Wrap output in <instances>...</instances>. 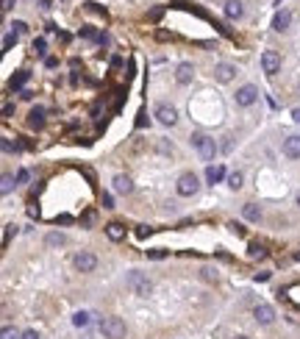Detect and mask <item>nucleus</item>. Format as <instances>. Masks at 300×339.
<instances>
[{"label": "nucleus", "mask_w": 300, "mask_h": 339, "mask_svg": "<svg viewBox=\"0 0 300 339\" xmlns=\"http://www.w3.org/2000/svg\"><path fill=\"white\" fill-rule=\"evenodd\" d=\"M125 286L133 292V295H142V298H147L150 289H153V284H150V278L144 273H139V270H131V273L125 275Z\"/></svg>", "instance_id": "nucleus-1"}, {"label": "nucleus", "mask_w": 300, "mask_h": 339, "mask_svg": "<svg viewBox=\"0 0 300 339\" xmlns=\"http://www.w3.org/2000/svg\"><path fill=\"white\" fill-rule=\"evenodd\" d=\"M192 148L200 153V159L203 161H214V156H217V142L211 137H206V134H192Z\"/></svg>", "instance_id": "nucleus-2"}, {"label": "nucleus", "mask_w": 300, "mask_h": 339, "mask_svg": "<svg viewBox=\"0 0 300 339\" xmlns=\"http://www.w3.org/2000/svg\"><path fill=\"white\" fill-rule=\"evenodd\" d=\"M100 331H103L106 339H125V322H122L120 317H106Z\"/></svg>", "instance_id": "nucleus-3"}, {"label": "nucleus", "mask_w": 300, "mask_h": 339, "mask_svg": "<svg viewBox=\"0 0 300 339\" xmlns=\"http://www.w3.org/2000/svg\"><path fill=\"white\" fill-rule=\"evenodd\" d=\"M175 189H178V195H181V197H192L195 192L200 189L198 175H195V173H184V175L178 178V186H175Z\"/></svg>", "instance_id": "nucleus-4"}, {"label": "nucleus", "mask_w": 300, "mask_h": 339, "mask_svg": "<svg viewBox=\"0 0 300 339\" xmlns=\"http://www.w3.org/2000/svg\"><path fill=\"white\" fill-rule=\"evenodd\" d=\"M261 70H264L267 75H275V72L281 70V56H278L275 50H264V53H261Z\"/></svg>", "instance_id": "nucleus-5"}, {"label": "nucleus", "mask_w": 300, "mask_h": 339, "mask_svg": "<svg viewBox=\"0 0 300 339\" xmlns=\"http://www.w3.org/2000/svg\"><path fill=\"white\" fill-rule=\"evenodd\" d=\"M156 117H159V123H164V125H175L178 111H175V106H170V103H159V106H156Z\"/></svg>", "instance_id": "nucleus-6"}, {"label": "nucleus", "mask_w": 300, "mask_h": 339, "mask_svg": "<svg viewBox=\"0 0 300 339\" xmlns=\"http://www.w3.org/2000/svg\"><path fill=\"white\" fill-rule=\"evenodd\" d=\"M256 97H258V89L253 86V83H245V86L236 92V103H239V106H253Z\"/></svg>", "instance_id": "nucleus-7"}, {"label": "nucleus", "mask_w": 300, "mask_h": 339, "mask_svg": "<svg viewBox=\"0 0 300 339\" xmlns=\"http://www.w3.org/2000/svg\"><path fill=\"white\" fill-rule=\"evenodd\" d=\"M75 267H78L81 273H92V270L97 267V259H95V253H86V250H81L78 256H75Z\"/></svg>", "instance_id": "nucleus-8"}, {"label": "nucleus", "mask_w": 300, "mask_h": 339, "mask_svg": "<svg viewBox=\"0 0 300 339\" xmlns=\"http://www.w3.org/2000/svg\"><path fill=\"white\" fill-rule=\"evenodd\" d=\"M253 314H256V320L261 322V325H270V322L275 320V309H272L270 303H256Z\"/></svg>", "instance_id": "nucleus-9"}, {"label": "nucleus", "mask_w": 300, "mask_h": 339, "mask_svg": "<svg viewBox=\"0 0 300 339\" xmlns=\"http://www.w3.org/2000/svg\"><path fill=\"white\" fill-rule=\"evenodd\" d=\"M283 156H286V159H300V137L297 134L283 139Z\"/></svg>", "instance_id": "nucleus-10"}, {"label": "nucleus", "mask_w": 300, "mask_h": 339, "mask_svg": "<svg viewBox=\"0 0 300 339\" xmlns=\"http://www.w3.org/2000/svg\"><path fill=\"white\" fill-rule=\"evenodd\" d=\"M45 120H48V108H45V106H34V108H31V114H28V125H31V128H42Z\"/></svg>", "instance_id": "nucleus-11"}, {"label": "nucleus", "mask_w": 300, "mask_h": 339, "mask_svg": "<svg viewBox=\"0 0 300 339\" xmlns=\"http://www.w3.org/2000/svg\"><path fill=\"white\" fill-rule=\"evenodd\" d=\"M234 72H236V67H234V64H225V61L214 67V78H217L220 83H228L231 78H234Z\"/></svg>", "instance_id": "nucleus-12"}, {"label": "nucleus", "mask_w": 300, "mask_h": 339, "mask_svg": "<svg viewBox=\"0 0 300 339\" xmlns=\"http://www.w3.org/2000/svg\"><path fill=\"white\" fill-rule=\"evenodd\" d=\"M106 234H108L111 242H122V239H125V225H122V222H108Z\"/></svg>", "instance_id": "nucleus-13"}, {"label": "nucleus", "mask_w": 300, "mask_h": 339, "mask_svg": "<svg viewBox=\"0 0 300 339\" xmlns=\"http://www.w3.org/2000/svg\"><path fill=\"white\" fill-rule=\"evenodd\" d=\"M192 75H195V70H192L189 61L178 64V70H175V81H178V83H189V81H192Z\"/></svg>", "instance_id": "nucleus-14"}, {"label": "nucleus", "mask_w": 300, "mask_h": 339, "mask_svg": "<svg viewBox=\"0 0 300 339\" xmlns=\"http://www.w3.org/2000/svg\"><path fill=\"white\" fill-rule=\"evenodd\" d=\"M28 78H31V72L28 70H17V72H14V75H12V81H9V89H23V86H25V83H28Z\"/></svg>", "instance_id": "nucleus-15"}, {"label": "nucleus", "mask_w": 300, "mask_h": 339, "mask_svg": "<svg viewBox=\"0 0 300 339\" xmlns=\"http://www.w3.org/2000/svg\"><path fill=\"white\" fill-rule=\"evenodd\" d=\"M289 25H292V12H286V9L278 12L275 20H272V28H275V31H286Z\"/></svg>", "instance_id": "nucleus-16"}, {"label": "nucleus", "mask_w": 300, "mask_h": 339, "mask_svg": "<svg viewBox=\"0 0 300 339\" xmlns=\"http://www.w3.org/2000/svg\"><path fill=\"white\" fill-rule=\"evenodd\" d=\"M242 12H245V9H242V0H228V3H225V17L228 20H239Z\"/></svg>", "instance_id": "nucleus-17"}, {"label": "nucleus", "mask_w": 300, "mask_h": 339, "mask_svg": "<svg viewBox=\"0 0 300 339\" xmlns=\"http://www.w3.org/2000/svg\"><path fill=\"white\" fill-rule=\"evenodd\" d=\"M114 189H117V192H122V195H128V192L133 189L131 178H128V175H114Z\"/></svg>", "instance_id": "nucleus-18"}, {"label": "nucleus", "mask_w": 300, "mask_h": 339, "mask_svg": "<svg viewBox=\"0 0 300 339\" xmlns=\"http://www.w3.org/2000/svg\"><path fill=\"white\" fill-rule=\"evenodd\" d=\"M242 214H245V220L256 222L258 217H261V208H258L256 203H245V206H242Z\"/></svg>", "instance_id": "nucleus-19"}, {"label": "nucleus", "mask_w": 300, "mask_h": 339, "mask_svg": "<svg viewBox=\"0 0 300 339\" xmlns=\"http://www.w3.org/2000/svg\"><path fill=\"white\" fill-rule=\"evenodd\" d=\"M225 178V170H222V167H209V170H206V181H209V184H217V181H222Z\"/></svg>", "instance_id": "nucleus-20"}, {"label": "nucleus", "mask_w": 300, "mask_h": 339, "mask_svg": "<svg viewBox=\"0 0 300 339\" xmlns=\"http://www.w3.org/2000/svg\"><path fill=\"white\" fill-rule=\"evenodd\" d=\"M89 322H92L89 311H75V317H72V325H75V328H86Z\"/></svg>", "instance_id": "nucleus-21"}, {"label": "nucleus", "mask_w": 300, "mask_h": 339, "mask_svg": "<svg viewBox=\"0 0 300 339\" xmlns=\"http://www.w3.org/2000/svg\"><path fill=\"white\" fill-rule=\"evenodd\" d=\"M247 256H250V259H264V256H267L264 245H258V242H250V248H247Z\"/></svg>", "instance_id": "nucleus-22"}, {"label": "nucleus", "mask_w": 300, "mask_h": 339, "mask_svg": "<svg viewBox=\"0 0 300 339\" xmlns=\"http://www.w3.org/2000/svg\"><path fill=\"white\" fill-rule=\"evenodd\" d=\"M0 148H3V153H17L23 145H17V142H12L9 137H3V142H0Z\"/></svg>", "instance_id": "nucleus-23"}, {"label": "nucleus", "mask_w": 300, "mask_h": 339, "mask_svg": "<svg viewBox=\"0 0 300 339\" xmlns=\"http://www.w3.org/2000/svg\"><path fill=\"white\" fill-rule=\"evenodd\" d=\"M45 242H48L50 248H61V245L67 242V239L61 237V234H48V239H45Z\"/></svg>", "instance_id": "nucleus-24"}, {"label": "nucleus", "mask_w": 300, "mask_h": 339, "mask_svg": "<svg viewBox=\"0 0 300 339\" xmlns=\"http://www.w3.org/2000/svg\"><path fill=\"white\" fill-rule=\"evenodd\" d=\"M228 186H231V189H239V186H242V173H231L228 175Z\"/></svg>", "instance_id": "nucleus-25"}, {"label": "nucleus", "mask_w": 300, "mask_h": 339, "mask_svg": "<svg viewBox=\"0 0 300 339\" xmlns=\"http://www.w3.org/2000/svg\"><path fill=\"white\" fill-rule=\"evenodd\" d=\"M12 31H14V34H17V36H23L25 31H28V25H25L23 20H14V23H12Z\"/></svg>", "instance_id": "nucleus-26"}, {"label": "nucleus", "mask_w": 300, "mask_h": 339, "mask_svg": "<svg viewBox=\"0 0 300 339\" xmlns=\"http://www.w3.org/2000/svg\"><path fill=\"white\" fill-rule=\"evenodd\" d=\"M34 50H36V56H45V53H48V42H45V39H36V42H34Z\"/></svg>", "instance_id": "nucleus-27"}, {"label": "nucleus", "mask_w": 300, "mask_h": 339, "mask_svg": "<svg viewBox=\"0 0 300 339\" xmlns=\"http://www.w3.org/2000/svg\"><path fill=\"white\" fill-rule=\"evenodd\" d=\"M12 186H14V178H12V175H3V186H0V192H3V195H9V192H12Z\"/></svg>", "instance_id": "nucleus-28"}, {"label": "nucleus", "mask_w": 300, "mask_h": 339, "mask_svg": "<svg viewBox=\"0 0 300 339\" xmlns=\"http://www.w3.org/2000/svg\"><path fill=\"white\" fill-rule=\"evenodd\" d=\"M14 42H17V34L12 31V34H6V39H3V50H12V48H14Z\"/></svg>", "instance_id": "nucleus-29"}, {"label": "nucleus", "mask_w": 300, "mask_h": 339, "mask_svg": "<svg viewBox=\"0 0 300 339\" xmlns=\"http://www.w3.org/2000/svg\"><path fill=\"white\" fill-rule=\"evenodd\" d=\"M162 14H164V6H156L153 12L147 14V20H150V23H156V20H162Z\"/></svg>", "instance_id": "nucleus-30"}, {"label": "nucleus", "mask_w": 300, "mask_h": 339, "mask_svg": "<svg viewBox=\"0 0 300 339\" xmlns=\"http://www.w3.org/2000/svg\"><path fill=\"white\" fill-rule=\"evenodd\" d=\"M3 339H23V333H17V331H14V328H3Z\"/></svg>", "instance_id": "nucleus-31"}, {"label": "nucleus", "mask_w": 300, "mask_h": 339, "mask_svg": "<svg viewBox=\"0 0 300 339\" xmlns=\"http://www.w3.org/2000/svg\"><path fill=\"white\" fill-rule=\"evenodd\" d=\"M147 256H150V259H164V256H167V250H162V248H156V250H147Z\"/></svg>", "instance_id": "nucleus-32"}, {"label": "nucleus", "mask_w": 300, "mask_h": 339, "mask_svg": "<svg viewBox=\"0 0 300 339\" xmlns=\"http://www.w3.org/2000/svg\"><path fill=\"white\" fill-rule=\"evenodd\" d=\"M17 231L14 225H6V231H3V245H9V239H12V234Z\"/></svg>", "instance_id": "nucleus-33"}, {"label": "nucleus", "mask_w": 300, "mask_h": 339, "mask_svg": "<svg viewBox=\"0 0 300 339\" xmlns=\"http://www.w3.org/2000/svg\"><path fill=\"white\" fill-rule=\"evenodd\" d=\"M144 125H147V114L139 111V117H136V128H144Z\"/></svg>", "instance_id": "nucleus-34"}, {"label": "nucleus", "mask_w": 300, "mask_h": 339, "mask_svg": "<svg viewBox=\"0 0 300 339\" xmlns=\"http://www.w3.org/2000/svg\"><path fill=\"white\" fill-rule=\"evenodd\" d=\"M103 208H114V197L111 195H103Z\"/></svg>", "instance_id": "nucleus-35"}, {"label": "nucleus", "mask_w": 300, "mask_h": 339, "mask_svg": "<svg viewBox=\"0 0 300 339\" xmlns=\"http://www.w3.org/2000/svg\"><path fill=\"white\" fill-rule=\"evenodd\" d=\"M147 234H150V228H147V225H139V228H136V237H139V239H144Z\"/></svg>", "instance_id": "nucleus-36"}, {"label": "nucleus", "mask_w": 300, "mask_h": 339, "mask_svg": "<svg viewBox=\"0 0 300 339\" xmlns=\"http://www.w3.org/2000/svg\"><path fill=\"white\" fill-rule=\"evenodd\" d=\"M203 278H206V281H217V273H214V270H209V267H206V270H203Z\"/></svg>", "instance_id": "nucleus-37"}, {"label": "nucleus", "mask_w": 300, "mask_h": 339, "mask_svg": "<svg viewBox=\"0 0 300 339\" xmlns=\"http://www.w3.org/2000/svg\"><path fill=\"white\" fill-rule=\"evenodd\" d=\"M25 181H28V170H20V173H17V184H25Z\"/></svg>", "instance_id": "nucleus-38"}, {"label": "nucleus", "mask_w": 300, "mask_h": 339, "mask_svg": "<svg viewBox=\"0 0 300 339\" xmlns=\"http://www.w3.org/2000/svg\"><path fill=\"white\" fill-rule=\"evenodd\" d=\"M56 222H59V225H67V222H72V217L70 214H61V217H56Z\"/></svg>", "instance_id": "nucleus-39"}, {"label": "nucleus", "mask_w": 300, "mask_h": 339, "mask_svg": "<svg viewBox=\"0 0 300 339\" xmlns=\"http://www.w3.org/2000/svg\"><path fill=\"white\" fill-rule=\"evenodd\" d=\"M12 114H14V106H12V103H6V106H3V117H12Z\"/></svg>", "instance_id": "nucleus-40"}, {"label": "nucleus", "mask_w": 300, "mask_h": 339, "mask_svg": "<svg viewBox=\"0 0 300 339\" xmlns=\"http://www.w3.org/2000/svg\"><path fill=\"white\" fill-rule=\"evenodd\" d=\"M23 339H39V333H36V331H25Z\"/></svg>", "instance_id": "nucleus-41"}, {"label": "nucleus", "mask_w": 300, "mask_h": 339, "mask_svg": "<svg viewBox=\"0 0 300 339\" xmlns=\"http://www.w3.org/2000/svg\"><path fill=\"white\" fill-rule=\"evenodd\" d=\"M256 281H270V273H256Z\"/></svg>", "instance_id": "nucleus-42"}, {"label": "nucleus", "mask_w": 300, "mask_h": 339, "mask_svg": "<svg viewBox=\"0 0 300 339\" xmlns=\"http://www.w3.org/2000/svg\"><path fill=\"white\" fill-rule=\"evenodd\" d=\"M292 120H294V123H300V108H292Z\"/></svg>", "instance_id": "nucleus-43"}, {"label": "nucleus", "mask_w": 300, "mask_h": 339, "mask_svg": "<svg viewBox=\"0 0 300 339\" xmlns=\"http://www.w3.org/2000/svg\"><path fill=\"white\" fill-rule=\"evenodd\" d=\"M12 6H14V0H3V12H9Z\"/></svg>", "instance_id": "nucleus-44"}, {"label": "nucleus", "mask_w": 300, "mask_h": 339, "mask_svg": "<svg viewBox=\"0 0 300 339\" xmlns=\"http://www.w3.org/2000/svg\"><path fill=\"white\" fill-rule=\"evenodd\" d=\"M297 206H300V195H297Z\"/></svg>", "instance_id": "nucleus-45"}, {"label": "nucleus", "mask_w": 300, "mask_h": 339, "mask_svg": "<svg viewBox=\"0 0 300 339\" xmlns=\"http://www.w3.org/2000/svg\"><path fill=\"white\" fill-rule=\"evenodd\" d=\"M236 339H247V336H236Z\"/></svg>", "instance_id": "nucleus-46"}, {"label": "nucleus", "mask_w": 300, "mask_h": 339, "mask_svg": "<svg viewBox=\"0 0 300 339\" xmlns=\"http://www.w3.org/2000/svg\"><path fill=\"white\" fill-rule=\"evenodd\" d=\"M278 3H281V0H278Z\"/></svg>", "instance_id": "nucleus-47"}]
</instances>
